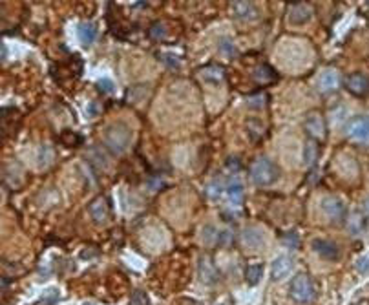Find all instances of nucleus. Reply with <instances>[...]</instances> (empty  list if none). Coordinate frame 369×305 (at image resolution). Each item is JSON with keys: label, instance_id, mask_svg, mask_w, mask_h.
Wrapping results in <instances>:
<instances>
[{"label": "nucleus", "instance_id": "18", "mask_svg": "<svg viewBox=\"0 0 369 305\" xmlns=\"http://www.w3.org/2000/svg\"><path fill=\"white\" fill-rule=\"evenodd\" d=\"M227 195H229V199L234 205H241V201H243V185L238 179H232L229 183V186H227Z\"/></svg>", "mask_w": 369, "mask_h": 305}, {"label": "nucleus", "instance_id": "23", "mask_svg": "<svg viewBox=\"0 0 369 305\" xmlns=\"http://www.w3.org/2000/svg\"><path fill=\"white\" fill-rule=\"evenodd\" d=\"M132 305H150V298L146 296V292L134 291L132 292Z\"/></svg>", "mask_w": 369, "mask_h": 305}, {"label": "nucleus", "instance_id": "8", "mask_svg": "<svg viewBox=\"0 0 369 305\" xmlns=\"http://www.w3.org/2000/svg\"><path fill=\"white\" fill-rule=\"evenodd\" d=\"M312 248H314L322 258L331 260V262H335V260L340 258V248L336 247V243L329 241V239H314V241H312Z\"/></svg>", "mask_w": 369, "mask_h": 305}, {"label": "nucleus", "instance_id": "31", "mask_svg": "<svg viewBox=\"0 0 369 305\" xmlns=\"http://www.w3.org/2000/svg\"><path fill=\"white\" fill-rule=\"evenodd\" d=\"M365 207H367V212H369V199H367V203H365Z\"/></svg>", "mask_w": 369, "mask_h": 305}, {"label": "nucleus", "instance_id": "25", "mask_svg": "<svg viewBox=\"0 0 369 305\" xmlns=\"http://www.w3.org/2000/svg\"><path fill=\"white\" fill-rule=\"evenodd\" d=\"M205 241L210 245L220 243V232H218L214 227H206L205 229Z\"/></svg>", "mask_w": 369, "mask_h": 305}, {"label": "nucleus", "instance_id": "7", "mask_svg": "<svg viewBox=\"0 0 369 305\" xmlns=\"http://www.w3.org/2000/svg\"><path fill=\"white\" fill-rule=\"evenodd\" d=\"M345 88L355 95L364 97L369 93V79L364 73H353L345 79Z\"/></svg>", "mask_w": 369, "mask_h": 305}, {"label": "nucleus", "instance_id": "5", "mask_svg": "<svg viewBox=\"0 0 369 305\" xmlns=\"http://www.w3.org/2000/svg\"><path fill=\"white\" fill-rule=\"evenodd\" d=\"M322 210L333 221H340L345 216V205L340 197H335V195H327L322 199Z\"/></svg>", "mask_w": 369, "mask_h": 305}, {"label": "nucleus", "instance_id": "19", "mask_svg": "<svg viewBox=\"0 0 369 305\" xmlns=\"http://www.w3.org/2000/svg\"><path fill=\"white\" fill-rule=\"evenodd\" d=\"M77 35H79V38H81L82 44H91L97 37V28L93 24L84 22V24H81L79 28H77Z\"/></svg>", "mask_w": 369, "mask_h": 305}, {"label": "nucleus", "instance_id": "11", "mask_svg": "<svg viewBox=\"0 0 369 305\" xmlns=\"http://www.w3.org/2000/svg\"><path fill=\"white\" fill-rule=\"evenodd\" d=\"M305 130L314 139L326 137V123H324V119H322V115H318V114L309 115L307 121H305Z\"/></svg>", "mask_w": 369, "mask_h": 305}, {"label": "nucleus", "instance_id": "12", "mask_svg": "<svg viewBox=\"0 0 369 305\" xmlns=\"http://www.w3.org/2000/svg\"><path fill=\"white\" fill-rule=\"evenodd\" d=\"M241 241L250 248H259L263 245L265 236H263V232L259 229H256V227H247V229L241 232Z\"/></svg>", "mask_w": 369, "mask_h": 305}, {"label": "nucleus", "instance_id": "26", "mask_svg": "<svg viewBox=\"0 0 369 305\" xmlns=\"http://www.w3.org/2000/svg\"><path fill=\"white\" fill-rule=\"evenodd\" d=\"M97 88H99L101 93H114V90H115L114 82H112L110 79H101V81L97 82Z\"/></svg>", "mask_w": 369, "mask_h": 305}, {"label": "nucleus", "instance_id": "29", "mask_svg": "<svg viewBox=\"0 0 369 305\" xmlns=\"http://www.w3.org/2000/svg\"><path fill=\"white\" fill-rule=\"evenodd\" d=\"M356 269L360 272H369V258H360L356 262Z\"/></svg>", "mask_w": 369, "mask_h": 305}, {"label": "nucleus", "instance_id": "28", "mask_svg": "<svg viewBox=\"0 0 369 305\" xmlns=\"http://www.w3.org/2000/svg\"><path fill=\"white\" fill-rule=\"evenodd\" d=\"M265 100H267V95H263V93H259V95H254L249 99V105L254 106V108H261V106L265 105Z\"/></svg>", "mask_w": 369, "mask_h": 305}, {"label": "nucleus", "instance_id": "4", "mask_svg": "<svg viewBox=\"0 0 369 305\" xmlns=\"http://www.w3.org/2000/svg\"><path fill=\"white\" fill-rule=\"evenodd\" d=\"M345 134L355 143L369 144V115L353 117L345 126Z\"/></svg>", "mask_w": 369, "mask_h": 305}, {"label": "nucleus", "instance_id": "9", "mask_svg": "<svg viewBox=\"0 0 369 305\" xmlns=\"http://www.w3.org/2000/svg\"><path fill=\"white\" fill-rule=\"evenodd\" d=\"M312 17V8L309 4H303V2H298L289 8V19L294 24H303Z\"/></svg>", "mask_w": 369, "mask_h": 305}, {"label": "nucleus", "instance_id": "2", "mask_svg": "<svg viewBox=\"0 0 369 305\" xmlns=\"http://www.w3.org/2000/svg\"><path fill=\"white\" fill-rule=\"evenodd\" d=\"M278 167L267 158H258L250 165V179L258 186L273 185L278 179Z\"/></svg>", "mask_w": 369, "mask_h": 305}, {"label": "nucleus", "instance_id": "14", "mask_svg": "<svg viewBox=\"0 0 369 305\" xmlns=\"http://www.w3.org/2000/svg\"><path fill=\"white\" fill-rule=\"evenodd\" d=\"M318 84H320L322 91H335L340 86V77H338V73L335 70H327V72H324L320 75Z\"/></svg>", "mask_w": 369, "mask_h": 305}, {"label": "nucleus", "instance_id": "16", "mask_svg": "<svg viewBox=\"0 0 369 305\" xmlns=\"http://www.w3.org/2000/svg\"><path fill=\"white\" fill-rule=\"evenodd\" d=\"M254 81L261 82V84H271V82L278 81V73L274 72L269 64H261L254 70Z\"/></svg>", "mask_w": 369, "mask_h": 305}, {"label": "nucleus", "instance_id": "20", "mask_svg": "<svg viewBox=\"0 0 369 305\" xmlns=\"http://www.w3.org/2000/svg\"><path fill=\"white\" fill-rule=\"evenodd\" d=\"M261 276H263V267H261V265H250V267L247 269V272H245V278H247V283H249V285L259 283Z\"/></svg>", "mask_w": 369, "mask_h": 305}, {"label": "nucleus", "instance_id": "22", "mask_svg": "<svg viewBox=\"0 0 369 305\" xmlns=\"http://www.w3.org/2000/svg\"><path fill=\"white\" fill-rule=\"evenodd\" d=\"M221 194H223V183L221 181H212L210 185L206 186V195L212 197V199L220 197Z\"/></svg>", "mask_w": 369, "mask_h": 305}, {"label": "nucleus", "instance_id": "24", "mask_svg": "<svg viewBox=\"0 0 369 305\" xmlns=\"http://www.w3.org/2000/svg\"><path fill=\"white\" fill-rule=\"evenodd\" d=\"M220 49L223 55H227V57H234L236 55V46L232 42H230L229 38H223L220 44Z\"/></svg>", "mask_w": 369, "mask_h": 305}, {"label": "nucleus", "instance_id": "30", "mask_svg": "<svg viewBox=\"0 0 369 305\" xmlns=\"http://www.w3.org/2000/svg\"><path fill=\"white\" fill-rule=\"evenodd\" d=\"M285 241L289 243V247H296V245H298V236L291 234V238H285Z\"/></svg>", "mask_w": 369, "mask_h": 305}, {"label": "nucleus", "instance_id": "27", "mask_svg": "<svg viewBox=\"0 0 369 305\" xmlns=\"http://www.w3.org/2000/svg\"><path fill=\"white\" fill-rule=\"evenodd\" d=\"M165 33H167V31H165V26L163 24H153L152 28H150V31H148V35L152 38H163L165 37Z\"/></svg>", "mask_w": 369, "mask_h": 305}, {"label": "nucleus", "instance_id": "3", "mask_svg": "<svg viewBox=\"0 0 369 305\" xmlns=\"http://www.w3.org/2000/svg\"><path fill=\"white\" fill-rule=\"evenodd\" d=\"M291 296L296 301H311L317 296V287L312 283V280L307 274H296L294 280L291 281Z\"/></svg>", "mask_w": 369, "mask_h": 305}, {"label": "nucleus", "instance_id": "15", "mask_svg": "<svg viewBox=\"0 0 369 305\" xmlns=\"http://www.w3.org/2000/svg\"><path fill=\"white\" fill-rule=\"evenodd\" d=\"M291 269H293L291 260H289L287 256H280L278 260L273 263V271H271L273 280H282V278H285L289 272H291Z\"/></svg>", "mask_w": 369, "mask_h": 305}, {"label": "nucleus", "instance_id": "21", "mask_svg": "<svg viewBox=\"0 0 369 305\" xmlns=\"http://www.w3.org/2000/svg\"><path fill=\"white\" fill-rule=\"evenodd\" d=\"M318 158V146L314 141H309V143L305 144V154H303V159H305L307 165H312V163L317 161Z\"/></svg>", "mask_w": 369, "mask_h": 305}, {"label": "nucleus", "instance_id": "10", "mask_svg": "<svg viewBox=\"0 0 369 305\" xmlns=\"http://www.w3.org/2000/svg\"><path fill=\"white\" fill-rule=\"evenodd\" d=\"M230 10H232V15H234L236 19H240V20L256 19V15H258L256 6L250 4V2H232V4H230Z\"/></svg>", "mask_w": 369, "mask_h": 305}, {"label": "nucleus", "instance_id": "13", "mask_svg": "<svg viewBox=\"0 0 369 305\" xmlns=\"http://www.w3.org/2000/svg\"><path fill=\"white\" fill-rule=\"evenodd\" d=\"M199 276H201V280L205 281V283H216L218 281V271L216 267H214V263H212L210 258L203 256L201 260H199Z\"/></svg>", "mask_w": 369, "mask_h": 305}, {"label": "nucleus", "instance_id": "6", "mask_svg": "<svg viewBox=\"0 0 369 305\" xmlns=\"http://www.w3.org/2000/svg\"><path fill=\"white\" fill-rule=\"evenodd\" d=\"M88 210H90V216L93 218L95 223H104V221H108V218L112 214L110 201L106 199L104 195H99V197H95V199L91 201Z\"/></svg>", "mask_w": 369, "mask_h": 305}, {"label": "nucleus", "instance_id": "17", "mask_svg": "<svg viewBox=\"0 0 369 305\" xmlns=\"http://www.w3.org/2000/svg\"><path fill=\"white\" fill-rule=\"evenodd\" d=\"M201 75H203V79L208 81V82H223L225 81V70H223L221 66H216V64L203 68Z\"/></svg>", "mask_w": 369, "mask_h": 305}, {"label": "nucleus", "instance_id": "1", "mask_svg": "<svg viewBox=\"0 0 369 305\" xmlns=\"http://www.w3.org/2000/svg\"><path fill=\"white\" fill-rule=\"evenodd\" d=\"M132 143V130L123 123H114L104 130V144L114 154L126 152Z\"/></svg>", "mask_w": 369, "mask_h": 305}]
</instances>
